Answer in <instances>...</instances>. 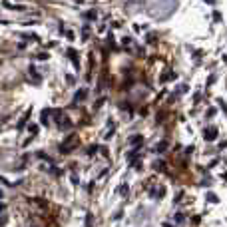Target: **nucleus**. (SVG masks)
Listing matches in <instances>:
<instances>
[{
    "label": "nucleus",
    "instance_id": "obj_21",
    "mask_svg": "<svg viewBox=\"0 0 227 227\" xmlns=\"http://www.w3.org/2000/svg\"><path fill=\"white\" fill-rule=\"evenodd\" d=\"M153 167H155V169H163V161H155Z\"/></svg>",
    "mask_w": 227,
    "mask_h": 227
},
{
    "label": "nucleus",
    "instance_id": "obj_2",
    "mask_svg": "<svg viewBox=\"0 0 227 227\" xmlns=\"http://www.w3.org/2000/svg\"><path fill=\"white\" fill-rule=\"evenodd\" d=\"M203 137H205L207 141L217 139V128H215V126H207V128H203Z\"/></svg>",
    "mask_w": 227,
    "mask_h": 227
},
{
    "label": "nucleus",
    "instance_id": "obj_22",
    "mask_svg": "<svg viewBox=\"0 0 227 227\" xmlns=\"http://www.w3.org/2000/svg\"><path fill=\"white\" fill-rule=\"evenodd\" d=\"M52 173H54V175H58V177H60V175H62V169H58V167H52Z\"/></svg>",
    "mask_w": 227,
    "mask_h": 227
},
{
    "label": "nucleus",
    "instance_id": "obj_13",
    "mask_svg": "<svg viewBox=\"0 0 227 227\" xmlns=\"http://www.w3.org/2000/svg\"><path fill=\"white\" fill-rule=\"evenodd\" d=\"M92 223H94V215L88 213V215H86V227H92Z\"/></svg>",
    "mask_w": 227,
    "mask_h": 227
},
{
    "label": "nucleus",
    "instance_id": "obj_17",
    "mask_svg": "<svg viewBox=\"0 0 227 227\" xmlns=\"http://www.w3.org/2000/svg\"><path fill=\"white\" fill-rule=\"evenodd\" d=\"M28 70H30V74H32V76H34V78H40V74H38V72H36V68H34V66H30V68H28Z\"/></svg>",
    "mask_w": 227,
    "mask_h": 227
},
{
    "label": "nucleus",
    "instance_id": "obj_7",
    "mask_svg": "<svg viewBox=\"0 0 227 227\" xmlns=\"http://www.w3.org/2000/svg\"><path fill=\"white\" fill-rule=\"evenodd\" d=\"M205 197H207V201H211V203H219V197H217L215 193H211V191H209Z\"/></svg>",
    "mask_w": 227,
    "mask_h": 227
},
{
    "label": "nucleus",
    "instance_id": "obj_23",
    "mask_svg": "<svg viewBox=\"0 0 227 227\" xmlns=\"http://www.w3.org/2000/svg\"><path fill=\"white\" fill-rule=\"evenodd\" d=\"M38 60H48V54L42 52V54H38Z\"/></svg>",
    "mask_w": 227,
    "mask_h": 227
},
{
    "label": "nucleus",
    "instance_id": "obj_15",
    "mask_svg": "<svg viewBox=\"0 0 227 227\" xmlns=\"http://www.w3.org/2000/svg\"><path fill=\"white\" fill-rule=\"evenodd\" d=\"M183 221H185V215H183V213H177V215H175V223H183Z\"/></svg>",
    "mask_w": 227,
    "mask_h": 227
},
{
    "label": "nucleus",
    "instance_id": "obj_8",
    "mask_svg": "<svg viewBox=\"0 0 227 227\" xmlns=\"http://www.w3.org/2000/svg\"><path fill=\"white\" fill-rule=\"evenodd\" d=\"M165 147H167V141H161V143H157V145H155V151H157V153H161V151H165Z\"/></svg>",
    "mask_w": 227,
    "mask_h": 227
},
{
    "label": "nucleus",
    "instance_id": "obj_3",
    "mask_svg": "<svg viewBox=\"0 0 227 227\" xmlns=\"http://www.w3.org/2000/svg\"><path fill=\"white\" fill-rule=\"evenodd\" d=\"M56 124H58V128H60V130H70V126H72L70 118H62V120L58 118V120H56Z\"/></svg>",
    "mask_w": 227,
    "mask_h": 227
},
{
    "label": "nucleus",
    "instance_id": "obj_11",
    "mask_svg": "<svg viewBox=\"0 0 227 227\" xmlns=\"http://www.w3.org/2000/svg\"><path fill=\"white\" fill-rule=\"evenodd\" d=\"M84 16H86L88 20H96V18H98V14H96V10H88V12H86Z\"/></svg>",
    "mask_w": 227,
    "mask_h": 227
},
{
    "label": "nucleus",
    "instance_id": "obj_12",
    "mask_svg": "<svg viewBox=\"0 0 227 227\" xmlns=\"http://www.w3.org/2000/svg\"><path fill=\"white\" fill-rule=\"evenodd\" d=\"M36 157H40V159H46V161H52V159H50V155H48L46 151H38V153H36Z\"/></svg>",
    "mask_w": 227,
    "mask_h": 227
},
{
    "label": "nucleus",
    "instance_id": "obj_28",
    "mask_svg": "<svg viewBox=\"0 0 227 227\" xmlns=\"http://www.w3.org/2000/svg\"><path fill=\"white\" fill-rule=\"evenodd\" d=\"M163 227H171V225H169V223H163Z\"/></svg>",
    "mask_w": 227,
    "mask_h": 227
},
{
    "label": "nucleus",
    "instance_id": "obj_1",
    "mask_svg": "<svg viewBox=\"0 0 227 227\" xmlns=\"http://www.w3.org/2000/svg\"><path fill=\"white\" fill-rule=\"evenodd\" d=\"M76 145H78V139L74 136H70L68 141H64V143L58 145V149H60V153H68V151H72V147H76Z\"/></svg>",
    "mask_w": 227,
    "mask_h": 227
},
{
    "label": "nucleus",
    "instance_id": "obj_18",
    "mask_svg": "<svg viewBox=\"0 0 227 227\" xmlns=\"http://www.w3.org/2000/svg\"><path fill=\"white\" fill-rule=\"evenodd\" d=\"M28 130H30V134L34 136V134L38 132V126H36V124H32V126H28Z\"/></svg>",
    "mask_w": 227,
    "mask_h": 227
},
{
    "label": "nucleus",
    "instance_id": "obj_27",
    "mask_svg": "<svg viewBox=\"0 0 227 227\" xmlns=\"http://www.w3.org/2000/svg\"><path fill=\"white\" fill-rule=\"evenodd\" d=\"M223 62H225V64H227V54H225V56H223Z\"/></svg>",
    "mask_w": 227,
    "mask_h": 227
},
{
    "label": "nucleus",
    "instance_id": "obj_25",
    "mask_svg": "<svg viewBox=\"0 0 227 227\" xmlns=\"http://www.w3.org/2000/svg\"><path fill=\"white\" fill-rule=\"evenodd\" d=\"M4 209H6V205H4V203H0V213H2Z\"/></svg>",
    "mask_w": 227,
    "mask_h": 227
},
{
    "label": "nucleus",
    "instance_id": "obj_26",
    "mask_svg": "<svg viewBox=\"0 0 227 227\" xmlns=\"http://www.w3.org/2000/svg\"><path fill=\"white\" fill-rule=\"evenodd\" d=\"M203 2H207V4H215V0H203Z\"/></svg>",
    "mask_w": 227,
    "mask_h": 227
},
{
    "label": "nucleus",
    "instance_id": "obj_24",
    "mask_svg": "<svg viewBox=\"0 0 227 227\" xmlns=\"http://www.w3.org/2000/svg\"><path fill=\"white\" fill-rule=\"evenodd\" d=\"M66 82H68V84H74V82H76V78H74V76H68V78H66Z\"/></svg>",
    "mask_w": 227,
    "mask_h": 227
},
{
    "label": "nucleus",
    "instance_id": "obj_6",
    "mask_svg": "<svg viewBox=\"0 0 227 227\" xmlns=\"http://www.w3.org/2000/svg\"><path fill=\"white\" fill-rule=\"evenodd\" d=\"M167 80H175V72H165L161 76V82H167Z\"/></svg>",
    "mask_w": 227,
    "mask_h": 227
},
{
    "label": "nucleus",
    "instance_id": "obj_20",
    "mask_svg": "<svg viewBox=\"0 0 227 227\" xmlns=\"http://www.w3.org/2000/svg\"><path fill=\"white\" fill-rule=\"evenodd\" d=\"M213 20H215V22H221V14H219V12H213Z\"/></svg>",
    "mask_w": 227,
    "mask_h": 227
},
{
    "label": "nucleus",
    "instance_id": "obj_9",
    "mask_svg": "<svg viewBox=\"0 0 227 227\" xmlns=\"http://www.w3.org/2000/svg\"><path fill=\"white\" fill-rule=\"evenodd\" d=\"M118 193H120L122 197H126V195H128V185H126V183H122V185H120V189H118Z\"/></svg>",
    "mask_w": 227,
    "mask_h": 227
},
{
    "label": "nucleus",
    "instance_id": "obj_14",
    "mask_svg": "<svg viewBox=\"0 0 227 227\" xmlns=\"http://www.w3.org/2000/svg\"><path fill=\"white\" fill-rule=\"evenodd\" d=\"M98 149H100L98 145H92V147H88V155H90V157H94V153H96Z\"/></svg>",
    "mask_w": 227,
    "mask_h": 227
},
{
    "label": "nucleus",
    "instance_id": "obj_19",
    "mask_svg": "<svg viewBox=\"0 0 227 227\" xmlns=\"http://www.w3.org/2000/svg\"><path fill=\"white\" fill-rule=\"evenodd\" d=\"M72 183H74V185H78V183H80V177H78V173H72Z\"/></svg>",
    "mask_w": 227,
    "mask_h": 227
},
{
    "label": "nucleus",
    "instance_id": "obj_5",
    "mask_svg": "<svg viewBox=\"0 0 227 227\" xmlns=\"http://www.w3.org/2000/svg\"><path fill=\"white\" fill-rule=\"evenodd\" d=\"M50 114H52V110H48V108L40 114V124H42V126H48V116H50Z\"/></svg>",
    "mask_w": 227,
    "mask_h": 227
},
{
    "label": "nucleus",
    "instance_id": "obj_16",
    "mask_svg": "<svg viewBox=\"0 0 227 227\" xmlns=\"http://www.w3.org/2000/svg\"><path fill=\"white\" fill-rule=\"evenodd\" d=\"M187 90H189V88H187V84H183V86H179V88H177V96H179V94H185Z\"/></svg>",
    "mask_w": 227,
    "mask_h": 227
},
{
    "label": "nucleus",
    "instance_id": "obj_4",
    "mask_svg": "<svg viewBox=\"0 0 227 227\" xmlns=\"http://www.w3.org/2000/svg\"><path fill=\"white\" fill-rule=\"evenodd\" d=\"M86 98H88V90H78V92H76V96H74V104L84 102Z\"/></svg>",
    "mask_w": 227,
    "mask_h": 227
},
{
    "label": "nucleus",
    "instance_id": "obj_10",
    "mask_svg": "<svg viewBox=\"0 0 227 227\" xmlns=\"http://www.w3.org/2000/svg\"><path fill=\"white\" fill-rule=\"evenodd\" d=\"M141 139H143L141 136H134L130 139V143H132V145H141Z\"/></svg>",
    "mask_w": 227,
    "mask_h": 227
}]
</instances>
